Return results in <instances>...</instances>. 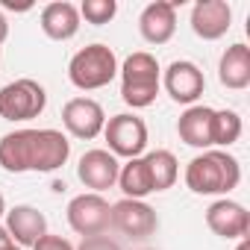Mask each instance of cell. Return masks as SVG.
<instances>
[{
  "instance_id": "cell-1",
  "label": "cell",
  "mask_w": 250,
  "mask_h": 250,
  "mask_svg": "<svg viewBox=\"0 0 250 250\" xmlns=\"http://www.w3.org/2000/svg\"><path fill=\"white\" fill-rule=\"evenodd\" d=\"M241 183V165L227 150H203L186 168V186L194 194H229Z\"/></svg>"
},
{
  "instance_id": "cell-2",
  "label": "cell",
  "mask_w": 250,
  "mask_h": 250,
  "mask_svg": "<svg viewBox=\"0 0 250 250\" xmlns=\"http://www.w3.org/2000/svg\"><path fill=\"white\" fill-rule=\"evenodd\" d=\"M159 94V62L153 53H133L127 56L121 68V100L133 106V109H145L156 100Z\"/></svg>"
},
{
  "instance_id": "cell-3",
  "label": "cell",
  "mask_w": 250,
  "mask_h": 250,
  "mask_svg": "<svg viewBox=\"0 0 250 250\" xmlns=\"http://www.w3.org/2000/svg\"><path fill=\"white\" fill-rule=\"evenodd\" d=\"M68 77L80 91H94L109 85L118 77V59L115 50L109 44H88L80 53H74L71 65H68Z\"/></svg>"
},
{
  "instance_id": "cell-4",
  "label": "cell",
  "mask_w": 250,
  "mask_h": 250,
  "mask_svg": "<svg viewBox=\"0 0 250 250\" xmlns=\"http://www.w3.org/2000/svg\"><path fill=\"white\" fill-rule=\"evenodd\" d=\"M47 94L36 80H15L0 88V118L6 121H33L44 112Z\"/></svg>"
},
{
  "instance_id": "cell-5",
  "label": "cell",
  "mask_w": 250,
  "mask_h": 250,
  "mask_svg": "<svg viewBox=\"0 0 250 250\" xmlns=\"http://www.w3.org/2000/svg\"><path fill=\"white\" fill-rule=\"evenodd\" d=\"M103 136L109 142L112 156H127V159H139L147 147V124L139 115H115L106 121Z\"/></svg>"
},
{
  "instance_id": "cell-6",
  "label": "cell",
  "mask_w": 250,
  "mask_h": 250,
  "mask_svg": "<svg viewBox=\"0 0 250 250\" xmlns=\"http://www.w3.org/2000/svg\"><path fill=\"white\" fill-rule=\"evenodd\" d=\"M68 224L74 232H80L83 238L88 235H103L106 227L112 224V206L106 197L88 191V194H77L68 203Z\"/></svg>"
},
{
  "instance_id": "cell-7",
  "label": "cell",
  "mask_w": 250,
  "mask_h": 250,
  "mask_svg": "<svg viewBox=\"0 0 250 250\" xmlns=\"http://www.w3.org/2000/svg\"><path fill=\"white\" fill-rule=\"evenodd\" d=\"M62 124H65V130L74 136V139H97L106 127V112L97 100L91 97H74L65 103L62 109Z\"/></svg>"
},
{
  "instance_id": "cell-8",
  "label": "cell",
  "mask_w": 250,
  "mask_h": 250,
  "mask_svg": "<svg viewBox=\"0 0 250 250\" xmlns=\"http://www.w3.org/2000/svg\"><path fill=\"white\" fill-rule=\"evenodd\" d=\"M71 156V142L59 130H33L30 136V171L50 174Z\"/></svg>"
},
{
  "instance_id": "cell-9",
  "label": "cell",
  "mask_w": 250,
  "mask_h": 250,
  "mask_svg": "<svg viewBox=\"0 0 250 250\" xmlns=\"http://www.w3.org/2000/svg\"><path fill=\"white\" fill-rule=\"evenodd\" d=\"M112 227H118L130 238H147V235H153L159 229V215L145 200L124 197V200H118L112 206Z\"/></svg>"
},
{
  "instance_id": "cell-10",
  "label": "cell",
  "mask_w": 250,
  "mask_h": 250,
  "mask_svg": "<svg viewBox=\"0 0 250 250\" xmlns=\"http://www.w3.org/2000/svg\"><path fill=\"white\" fill-rule=\"evenodd\" d=\"M165 91L177 100V103H186V106H191L200 94H203V88H206V80H203V71L194 65V62H188V59H177V62H171L168 68H165Z\"/></svg>"
},
{
  "instance_id": "cell-11",
  "label": "cell",
  "mask_w": 250,
  "mask_h": 250,
  "mask_svg": "<svg viewBox=\"0 0 250 250\" xmlns=\"http://www.w3.org/2000/svg\"><path fill=\"white\" fill-rule=\"evenodd\" d=\"M206 224L221 238H247V232H250V212L241 203L221 197V200H215L206 209Z\"/></svg>"
},
{
  "instance_id": "cell-12",
  "label": "cell",
  "mask_w": 250,
  "mask_h": 250,
  "mask_svg": "<svg viewBox=\"0 0 250 250\" xmlns=\"http://www.w3.org/2000/svg\"><path fill=\"white\" fill-rule=\"evenodd\" d=\"M229 24H232V9L227 0H200L191 9V30L203 42H215L227 36Z\"/></svg>"
},
{
  "instance_id": "cell-13",
  "label": "cell",
  "mask_w": 250,
  "mask_h": 250,
  "mask_svg": "<svg viewBox=\"0 0 250 250\" xmlns=\"http://www.w3.org/2000/svg\"><path fill=\"white\" fill-rule=\"evenodd\" d=\"M118 159L109 153V150H88L83 153L80 165H77V177L85 188H91L94 194H100L103 188H112L118 183Z\"/></svg>"
},
{
  "instance_id": "cell-14",
  "label": "cell",
  "mask_w": 250,
  "mask_h": 250,
  "mask_svg": "<svg viewBox=\"0 0 250 250\" xmlns=\"http://www.w3.org/2000/svg\"><path fill=\"white\" fill-rule=\"evenodd\" d=\"M139 30H142V39L150 44L171 42L177 33V3L156 0V3L145 6V12L139 15Z\"/></svg>"
},
{
  "instance_id": "cell-15",
  "label": "cell",
  "mask_w": 250,
  "mask_h": 250,
  "mask_svg": "<svg viewBox=\"0 0 250 250\" xmlns=\"http://www.w3.org/2000/svg\"><path fill=\"white\" fill-rule=\"evenodd\" d=\"M6 232L18 247H33L42 235H47V218L36 206L6 209Z\"/></svg>"
},
{
  "instance_id": "cell-16",
  "label": "cell",
  "mask_w": 250,
  "mask_h": 250,
  "mask_svg": "<svg viewBox=\"0 0 250 250\" xmlns=\"http://www.w3.org/2000/svg\"><path fill=\"white\" fill-rule=\"evenodd\" d=\"M212 118H215V109H209V106H188L180 115V121H177L180 139L188 147L209 150L212 147Z\"/></svg>"
},
{
  "instance_id": "cell-17",
  "label": "cell",
  "mask_w": 250,
  "mask_h": 250,
  "mask_svg": "<svg viewBox=\"0 0 250 250\" xmlns=\"http://www.w3.org/2000/svg\"><path fill=\"white\" fill-rule=\"evenodd\" d=\"M42 30L47 39L53 42H68L77 36L80 30V9L74 3H65V0H56V3H47L42 9Z\"/></svg>"
},
{
  "instance_id": "cell-18",
  "label": "cell",
  "mask_w": 250,
  "mask_h": 250,
  "mask_svg": "<svg viewBox=\"0 0 250 250\" xmlns=\"http://www.w3.org/2000/svg\"><path fill=\"white\" fill-rule=\"evenodd\" d=\"M218 80H221V85H227L232 91H241L250 85V47L247 44L238 42L224 50L221 65H218Z\"/></svg>"
},
{
  "instance_id": "cell-19",
  "label": "cell",
  "mask_w": 250,
  "mask_h": 250,
  "mask_svg": "<svg viewBox=\"0 0 250 250\" xmlns=\"http://www.w3.org/2000/svg\"><path fill=\"white\" fill-rule=\"evenodd\" d=\"M30 136L33 130H15L0 139V165L12 174L30 171Z\"/></svg>"
},
{
  "instance_id": "cell-20",
  "label": "cell",
  "mask_w": 250,
  "mask_h": 250,
  "mask_svg": "<svg viewBox=\"0 0 250 250\" xmlns=\"http://www.w3.org/2000/svg\"><path fill=\"white\" fill-rule=\"evenodd\" d=\"M118 186H121L124 197H130V200H145V197L153 191L150 174H147V165H145V156L130 159L127 165H121V171H118Z\"/></svg>"
},
{
  "instance_id": "cell-21",
  "label": "cell",
  "mask_w": 250,
  "mask_h": 250,
  "mask_svg": "<svg viewBox=\"0 0 250 250\" xmlns=\"http://www.w3.org/2000/svg\"><path fill=\"white\" fill-rule=\"evenodd\" d=\"M145 165H147V174H150V186L153 191H168L177 177H180V168H177V156L171 150H153L145 156Z\"/></svg>"
},
{
  "instance_id": "cell-22",
  "label": "cell",
  "mask_w": 250,
  "mask_h": 250,
  "mask_svg": "<svg viewBox=\"0 0 250 250\" xmlns=\"http://www.w3.org/2000/svg\"><path fill=\"white\" fill-rule=\"evenodd\" d=\"M238 139H241V118H238V112H232V109L215 112V118H212V145L229 147Z\"/></svg>"
},
{
  "instance_id": "cell-23",
  "label": "cell",
  "mask_w": 250,
  "mask_h": 250,
  "mask_svg": "<svg viewBox=\"0 0 250 250\" xmlns=\"http://www.w3.org/2000/svg\"><path fill=\"white\" fill-rule=\"evenodd\" d=\"M118 12V3L115 0H83V6H80V18H85L88 24H109Z\"/></svg>"
},
{
  "instance_id": "cell-24",
  "label": "cell",
  "mask_w": 250,
  "mask_h": 250,
  "mask_svg": "<svg viewBox=\"0 0 250 250\" xmlns=\"http://www.w3.org/2000/svg\"><path fill=\"white\" fill-rule=\"evenodd\" d=\"M33 250H74V244L68 241V238H62V235H42L36 244H33Z\"/></svg>"
},
{
  "instance_id": "cell-25",
  "label": "cell",
  "mask_w": 250,
  "mask_h": 250,
  "mask_svg": "<svg viewBox=\"0 0 250 250\" xmlns=\"http://www.w3.org/2000/svg\"><path fill=\"white\" fill-rule=\"evenodd\" d=\"M77 250H121V244L112 241L109 235H88V238H83V244Z\"/></svg>"
},
{
  "instance_id": "cell-26",
  "label": "cell",
  "mask_w": 250,
  "mask_h": 250,
  "mask_svg": "<svg viewBox=\"0 0 250 250\" xmlns=\"http://www.w3.org/2000/svg\"><path fill=\"white\" fill-rule=\"evenodd\" d=\"M0 250H15V241L6 232V227H0Z\"/></svg>"
},
{
  "instance_id": "cell-27",
  "label": "cell",
  "mask_w": 250,
  "mask_h": 250,
  "mask_svg": "<svg viewBox=\"0 0 250 250\" xmlns=\"http://www.w3.org/2000/svg\"><path fill=\"white\" fill-rule=\"evenodd\" d=\"M9 39V24H6V18H3V12H0V44H3Z\"/></svg>"
},
{
  "instance_id": "cell-28",
  "label": "cell",
  "mask_w": 250,
  "mask_h": 250,
  "mask_svg": "<svg viewBox=\"0 0 250 250\" xmlns=\"http://www.w3.org/2000/svg\"><path fill=\"white\" fill-rule=\"evenodd\" d=\"M6 215V200H3V194H0V218Z\"/></svg>"
},
{
  "instance_id": "cell-29",
  "label": "cell",
  "mask_w": 250,
  "mask_h": 250,
  "mask_svg": "<svg viewBox=\"0 0 250 250\" xmlns=\"http://www.w3.org/2000/svg\"><path fill=\"white\" fill-rule=\"evenodd\" d=\"M235 250H250V241H247V238H241V244H238Z\"/></svg>"
},
{
  "instance_id": "cell-30",
  "label": "cell",
  "mask_w": 250,
  "mask_h": 250,
  "mask_svg": "<svg viewBox=\"0 0 250 250\" xmlns=\"http://www.w3.org/2000/svg\"><path fill=\"white\" fill-rule=\"evenodd\" d=\"M15 250H21V247H15Z\"/></svg>"
}]
</instances>
